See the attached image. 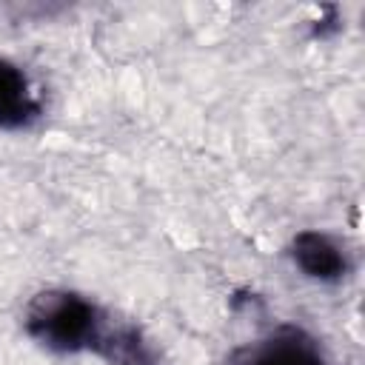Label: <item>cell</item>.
<instances>
[{"instance_id": "1", "label": "cell", "mask_w": 365, "mask_h": 365, "mask_svg": "<svg viewBox=\"0 0 365 365\" xmlns=\"http://www.w3.org/2000/svg\"><path fill=\"white\" fill-rule=\"evenodd\" d=\"M23 328L34 342L57 354L94 351L106 334L100 308L88 297L66 288H48L31 297L23 314Z\"/></svg>"}, {"instance_id": "2", "label": "cell", "mask_w": 365, "mask_h": 365, "mask_svg": "<svg viewBox=\"0 0 365 365\" xmlns=\"http://www.w3.org/2000/svg\"><path fill=\"white\" fill-rule=\"evenodd\" d=\"M43 114V94L23 66L0 57V128L23 131Z\"/></svg>"}, {"instance_id": "3", "label": "cell", "mask_w": 365, "mask_h": 365, "mask_svg": "<svg viewBox=\"0 0 365 365\" xmlns=\"http://www.w3.org/2000/svg\"><path fill=\"white\" fill-rule=\"evenodd\" d=\"M291 257L294 265L317 282H336L348 271L345 248L322 231H299L291 242Z\"/></svg>"}, {"instance_id": "4", "label": "cell", "mask_w": 365, "mask_h": 365, "mask_svg": "<svg viewBox=\"0 0 365 365\" xmlns=\"http://www.w3.org/2000/svg\"><path fill=\"white\" fill-rule=\"evenodd\" d=\"M234 365H325V359L305 334L282 328L251 345Z\"/></svg>"}, {"instance_id": "5", "label": "cell", "mask_w": 365, "mask_h": 365, "mask_svg": "<svg viewBox=\"0 0 365 365\" xmlns=\"http://www.w3.org/2000/svg\"><path fill=\"white\" fill-rule=\"evenodd\" d=\"M94 354H100L108 365H157L154 348L143 339L137 328H106Z\"/></svg>"}]
</instances>
